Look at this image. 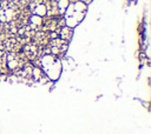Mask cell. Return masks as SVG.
Listing matches in <instances>:
<instances>
[{"label": "cell", "instance_id": "1", "mask_svg": "<svg viewBox=\"0 0 151 134\" xmlns=\"http://www.w3.org/2000/svg\"><path fill=\"white\" fill-rule=\"evenodd\" d=\"M73 5V10H74V12H82V13H86V11H88V5H85L84 3H82L80 0H78V1H76L74 4H72Z\"/></svg>", "mask_w": 151, "mask_h": 134}]
</instances>
